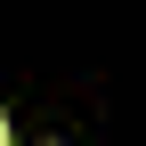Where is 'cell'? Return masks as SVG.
<instances>
[{
	"label": "cell",
	"instance_id": "obj_1",
	"mask_svg": "<svg viewBox=\"0 0 146 146\" xmlns=\"http://www.w3.org/2000/svg\"><path fill=\"white\" fill-rule=\"evenodd\" d=\"M0 146H8V122H0Z\"/></svg>",
	"mask_w": 146,
	"mask_h": 146
}]
</instances>
